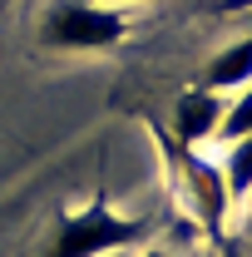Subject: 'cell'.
<instances>
[{
	"mask_svg": "<svg viewBox=\"0 0 252 257\" xmlns=\"http://www.w3.org/2000/svg\"><path fill=\"white\" fill-rule=\"evenodd\" d=\"M144 232H149V223H144V218L114 213V208H109V198H104V193H94L84 208L64 213L60 223H55L45 257H109V252L134 247Z\"/></svg>",
	"mask_w": 252,
	"mask_h": 257,
	"instance_id": "6da1fadb",
	"label": "cell"
},
{
	"mask_svg": "<svg viewBox=\"0 0 252 257\" xmlns=\"http://www.w3.org/2000/svg\"><path fill=\"white\" fill-rule=\"evenodd\" d=\"M124 35H129L124 10L94 5V0H50L45 5V20H40V45L45 50H64V55L109 50Z\"/></svg>",
	"mask_w": 252,
	"mask_h": 257,
	"instance_id": "7a4b0ae2",
	"label": "cell"
},
{
	"mask_svg": "<svg viewBox=\"0 0 252 257\" xmlns=\"http://www.w3.org/2000/svg\"><path fill=\"white\" fill-rule=\"evenodd\" d=\"M178 183L188 193L193 213H198V223L208 227V232H218L222 227V213H227V193H222V173L213 163H203L193 149H178Z\"/></svg>",
	"mask_w": 252,
	"mask_h": 257,
	"instance_id": "3957f363",
	"label": "cell"
},
{
	"mask_svg": "<svg viewBox=\"0 0 252 257\" xmlns=\"http://www.w3.org/2000/svg\"><path fill=\"white\" fill-rule=\"evenodd\" d=\"M218 119H222V94L203 89V84L178 94L173 128H178V144H183V149H198L203 139H213V134H218Z\"/></svg>",
	"mask_w": 252,
	"mask_h": 257,
	"instance_id": "277c9868",
	"label": "cell"
},
{
	"mask_svg": "<svg viewBox=\"0 0 252 257\" xmlns=\"http://www.w3.org/2000/svg\"><path fill=\"white\" fill-rule=\"evenodd\" d=\"M242 84H252V35L227 45V50H218L208 60V69H203V89H213V94L242 89Z\"/></svg>",
	"mask_w": 252,
	"mask_h": 257,
	"instance_id": "5b68a950",
	"label": "cell"
},
{
	"mask_svg": "<svg viewBox=\"0 0 252 257\" xmlns=\"http://www.w3.org/2000/svg\"><path fill=\"white\" fill-rule=\"evenodd\" d=\"M218 173H222V193H227V203H242V198L252 193V134L227 144V159H222Z\"/></svg>",
	"mask_w": 252,
	"mask_h": 257,
	"instance_id": "8992f818",
	"label": "cell"
},
{
	"mask_svg": "<svg viewBox=\"0 0 252 257\" xmlns=\"http://www.w3.org/2000/svg\"><path fill=\"white\" fill-rule=\"evenodd\" d=\"M218 134L227 139V144H232V139H247V134H252V84H242L232 104H222Z\"/></svg>",
	"mask_w": 252,
	"mask_h": 257,
	"instance_id": "52a82bcc",
	"label": "cell"
},
{
	"mask_svg": "<svg viewBox=\"0 0 252 257\" xmlns=\"http://www.w3.org/2000/svg\"><path fill=\"white\" fill-rule=\"evenodd\" d=\"M222 257H242V252H237V247H222Z\"/></svg>",
	"mask_w": 252,
	"mask_h": 257,
	"instance_id": "ba28073f",
	"label": "cell"
},
{
	"mask_svg": "<svg viewBox=\"0 0 252 257\" xmlns=\"http://www.w3.org/2000/svg\"><path fill=\"white\" fill-rule=\"evenodd\" d=\"M227 5H252V0H227Z\"/></svg>",
	"mask_w": 252,
	"mask_h": 257,
	"instance_id": "9c48e42d",
	"label": "cell"
},
{
	"mask_svg": "<svg viewBox=\"0 0 252 257\" xmlns=\"http://www.w3.org/2000/svg\"><path fill=\"white\" fill-rule=\"evenodd\" d=\"M114 5H134V0H114Z\"/></svg>",
	"mask_w": 252,
	"mask_h": 257,
	"instance_id": "30bf717a",
	"label": "cell"
},
{
	"mask_svg": "<svg viewBox=\"0 0 252 257\" xmlns=\"http://www.w3.org/2000/svg\"><path fill=\"white\" fill-rule=\"evenodd\" d=\"M144 257H163V252H144Z\"/></svg>",
	"mask_w": 252,
	"mask_h": 257,
	"instance_id": "8fae6325",
	"label": "cell"
}]
</instances>
